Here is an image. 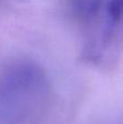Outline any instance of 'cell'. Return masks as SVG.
<instances>
[{"label":"cell","instance_id":"cell-1","mask_svg":"<svg viewBox=\"0 0 123 124\" xmlns=\"http://www.w3.org/2000/svg\"><path fill=\"white\" fill-rule=\"evenodd\" d=\"M49 98L48 76L35 61L17 59L0 68V124H34Z\"/></svg>","mask_w":123,"mask_h":124},{"label":"cell","instance_id":"cell-2","mask_svg":"<svg viewBox=\"0 0 123 124\" xmlns=\"http://www.w3.org/2000/svg\"><path fill=\"white\" fill-rule=\"evenodd\" d=\"M115 124H123V122H120V123H115Z\"/></svg>","mask_w":123,"mask_h":124}]
</instances>
